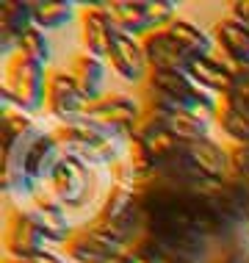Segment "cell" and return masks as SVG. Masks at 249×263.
I'll return each instance as SVG.
<instances>
[{
    "mask_svg": "<svg viewBox=\"0 0 249 263\" xmlns=\"http://www.w3.org/2000/svg\"><path fill=\"white\" fill-rule=\"evenodd\" d=\"M28 213L33 216V222L39 224L42 236L53 244H67L75 236V227L69 224L67 211L64 208H28Z\"/></svg>",
    "mask_w": 249,
    "mask_h": 263,
    "instance_id": "7402d4cb",
    "label": "cell"
},
{
    "mask_svg": "<svg viewBox=\"0 0 249 263\" xmlns=\"http://www.w3.org/2000/svg\"><path fill=\"white\" fill-rule=\"evenodd\" d=\"M64 161V153H61V144L55 139L53 130H42L33 144L28 147V155H25V169H28V177H31L36 186L42 183H50V177L55 175L59 163Z\"/></svg>",
    "mask_w": 249,
    "mask_h": 263,
    "instance_id": "4fadbf2b",
    "label": "cell"
},
{
    "mask_svg": "<svg viewBox=\"0 0 249 263\" xmlns=\"http://www.w3.org/2000/svg\"><path fill=\"white\" fill-rule=\"evenodd\" d=\"M55 139L61 144V153L67 158H78L86 166H113L122 153H127V141L119 139L117 133L105 130L89 119H81L75 125H59L55 127Z\"/></svg>",
    "mask_w": 249,
    "mask_h": 263,
    "instance_id": "7a4b0ae2",
    "label": "cell"
},
{
    "mask_svg": "<svg viewBox=\"0 0 249 263\" xmlns=\"http://www.w3.org/2000/svg\"><path fill=\"white\" fill-rule=\"evenodd\" d=\"M119 33V28L113 25L111 14L105 11L103 3H89L81 11V42L83 53H91L97 59H108V50L113 45V36Z\"/></svg>",
    "mask_w": 249,
    "mask_h": 263,
    "instance_id": "9c48e42d",
    "label": "cell"
},
{
    "mask_svg": "<svg viewBox=\"0 0 249 263\" xmlns=\"http://www.w3.org/2000/svg\"><path fill=\"white\" fill-rule=\"evenodd\" d=\"M67 258H72L75 263H103L111 255H119V250L111 244L103 233H97L91 224H83L75 230V236L64 244Z\"/></svg>",
    "mask_w": 249,
    "mask_h": 263,
    "instance_id": "2e32d148",
    "label": "cell"
},
{
    "mask_svg": "<svg viewBox=\"0 0 249 263\" xmlns=\"http://www.w3.org/2000/svg\"><path fill=\"white\" fill-rule=\"evenodd\" d=\"M213 39H216V50L233 69H249V31L230 14L222 17L213 25Z\"/></svg>",
    "mask_w": 249,
    "mask_h": 263,
    "instance_id": "7c38bea8",
    "label": "cell"
},
{
    "mask_svg": "<svg viewBox=\"0 0 249 263\" xmlns=\"http://www.w3.org/2000/svg\"><path fill=\"white\" fill-rule=\"evenodd\" d=\"M3 263H33V260H14V258H6Z\"/></svg>",
    "mask_w": 249,
    "mask_h": 263,
    "instance_id": "836d02e7",
    "label": "cell"
},
{
    "mask_svg": "<svg viewBox=\"0 0 249 263\" xmlns=\"http://www.w3.org/2000/svg\"><path fill=\"white\" fill-rule=\"evenodd\" d=\"M216 125L222 127V133L233 141V144H249V122L227 100L219 103Z\"/></svg>",
    "mask_w": 249,
    "mask_h": 263,
    "instance_id": "cb8c5ba5",
    "label": "cell"
},
{
    "mask_svg": "<svg viewBox=\"0 0 249 263\" xmlns=\"http://www.w3.org/2000/svg\"><path fill=\"white\" fill-rule=\"evenodd\" d=\"M149 61V69H158V72H188L191 67V55L177 45V39L169 31H152L141 39Z\"/></svg>",
    "mask_w": 249,
    "mask_h": 263,
    "instance_id": "30bf717a",
    "label": "cell"
},
{
    "mask_svg": "<svg viewBox=\"0 0 249 263\" xmlns=\"http://www.w3.org/2000/svg\"><path fill=\"white\" fill-rule=\"evenodd\" d=\"M47 238L42 236L39 224L33 222V216L28 208H11L6 216V230H3V247L14 260H33L39 258L45 250Z\"/></svg>",
    "mask_w": 249,
    "mask_h": 263,
    "instance_id": "8992f818",
    "label": "cell"
},
{
    "mask_svg": "<svg viewBox=\"0 0 249 263\" xmlns=\"http://www.w3.org/2000/svg\"><path fill=\"white\" fill-rule=\"evenodd\" d=\"M105 11L111 14L113 25L127 36L144 39L147 33H152V23H149L147 0H108L103 3Z\"/></svg>",
    "mask_w": 249,
    "mask_h": 263,
    "instance_id": "e0dca14e",
    "label": "cell"
},
{
    "mask_svg": "<svg viewBox=\"0 0 249 263\" xmlns=\"http://www.w3.org/2000/svg\"><path fill=\"white\" fill-rule=\"evenodd\" d=\"M236 78H238V86L241 89H249V69H238Z\"/></svg>",
    "mask_w": 249,
    "mask_h": 263,
    "instance_id": "d6a6232c",
    "label": "cell"
},
{
    "mask_svg": "<svg viewBox=\"0 0 249 263\" xmlns=\"http://www.w3.org/2000/svg\"><path fill=\"white\" fill-rule=\"evenodd\" d=\"M105 69H108V61L97 59V55H91V53L75 55L72 67H69V75H72V81L78 83V89L83 91V97H86L89 103H97L100 97H105L103 95Z\"/></svg>",
    "mask_w": 249,
    "mask_h": 263,
    "instance_id": "ac0fdd59",
    "label": "cell"
},
{
    "mask_svg": "<svg viewBox=\"0 0 249 263\" xmlns=\"http://www.w3.org/2000/svg\"><path fill=\"white\" fill-rule=\"evenodd\" d=\"M103 263H133V260H130V252H119V255H111V258L103 260Z\"/></svg>",
    "mask_w": 249,
    "mask_h": 263,
    "instance_id": "1f68e13d",
    "label": "cell"
},
{
    "mask_svg": "<svg viewBox=\"0 0 249 263\" xmlns=\"http://www.w3.org/2000/svg\"><path fill=\"white\" fill-rule=\"evenodd\" d=\"M108 169H111V186H122V189H130V191H141L147 186V180L139 175V169L127 158H119Z\"/></svg>",
    "mask_w": 249,
    "mask_h": 263,
    "instance_id": "4316f807",
    "label": "cell"
},
{
    "mask_svg": "<svg viewBox=\"0 0 249 263\" xmlns=\"http://www.w3.org/2000/svg\"><path fill=\"white\" fill-rule=\"evenodd\" d=\"M186 153H188V158L194 161V166L202 175H208L210 180L224 183V180H230V177H233L230 147H222L219 141H213L210 136L186 144Z\"/></svg>",
    "mask_w": 249,
    "mask_h": 263,
    "instance_id": "9a60e30c",
    "label": "cell"
},
{
    "mask_svg": "<svg viewBox=\"0 0 249 263\" xmlns=\"http://www.w3.org/2000/svg\"><path fill=\"white\" fill-rule=\"evenodd\" d=\"M94 186H97V180H94L91 166H86V163L78 161V158H67V155L59 163L55 175L50 177V189L55 191L59 202L67 211L86 208L91 202V197H94Z\"/></svg>",
    "mask_w": 249,
    "mask_h": 263,
    "instance_id": "5b68a950",
    "label": "cell"
},
{
    "mask_svg": "<svg viewBox=\"0 0 249 263\" xmlns=\"http://www.w3.org/2000/svg\"><path fill=\"white\" fill-rule=\"evenodd\" d=\"M144 236L158 241L163 250L191 263H208V241L194 230L186 211V189L149 180L139 194Z\"/></svg>",
    "mask_w": 249,
    "mask_h": 263,
    "instance_id": "6da1fadb",
    "label": "cell"
},
{
    "mask_svg": "<svg viewBox=\"0 0 249 263\" xmlns=\"http://www.w3.org/2000/svg\"><path fill=\"white\" fill-rule=\"evenodd\" d=\"M230 17L238 20V23L249 31V0H236V3H230Z\"/></svg>",
    "mask_w": 249,
    "mask_h": 263,
    "instance_id": "f546056e",
    "label": "cell"
},
{
    "mask_svg": "<svg viewBox=\"0 0 249 263\" xmlns=\"http://www.w3.org/2000/svg\"><path fill=\"white\" fill-rule=\"evenodd\" d=\"M222 100H227V103H230L233 108H236L241 117L249 122V89L236 86V91H233V95H227V97H222Z\"/></svg>",
    "mask_w": 249,
    "mask_h": 263,
    "instance_id": "f1b7e54d",
    "label": "cell"
},
{
    "mask_svg": "<svg viewBox=\"0 0 249 263\" xmlns=\"http://www.w3.org/2000/svg\"><path fill=\"white\" fill-rule=\"evenodd\" d=\"M139 194L141 191H130L122 186H111L103 197V205L97 211V219L103 222H130V219L141 216L139 208Z\"/></svg>",
    "mask_w": 249,
    "mask_h": 263,
    "instance_id": "d6986e66",
    "label": "cell"
},
{
    "mask_svg": "<svg viewBox=\"0 0 249 263\" xmlns=\"http://www.w3.org/2000/svg\"><path fill=\"white\" fill-rule=\"evenodd\" d=\"M0 127H3V139H20L36 130V122H33V114L6 105V108H0Z\"/></svg>",
    "mask_w": 249,
    "mask_h": 263,
    "instance_id": "484cf974",
    "label": "cell"
},
{
    "mask_svg": "<svg viewBox=\"0 0 249 263\" xmlns=\"http://www.w3.org/2000/svg\"><path fill=\"white\" fill-rule=\"evenodd\" d=\"M47 83L50 72L36 61L14 55L6 64V78L0 83V108L14 105L28 114H39L47 108Z\"/></svg>",
    "mask_w": 249,
    "mask_h": 263,
    "instance_id": "3957f363",
    "label": "cell"
},
{
    "mask_svg": "<svg viewBox=\"0 0 249 263\" xmlns=\"http://www.w3.org/2000/svg\"><path fill=\"white\" fill-rule=\"evenodd\" d=\"M31 9L39 31H59L78 17V6L69 0H31Z\"/></svg>",
    "mask_w": 249,
    "mask_h": 263,
    "instance_id": "44dd1931",
    "label": "cell"
},
{
    "mask_svg": "<svg viewBox=\"0 0 249 263\" xmlns=\"http://www.w3.org/2000/svg\"><path fill=\"white\" fill-rule=\"evenodd\" d=\"M141 114H144V103H141L139 97L111 91V95L100 97L97 103H91L83 119H89V122L117 133L119 139L130 141L133 133H136V125H139Z\"/></svg>",
    "mask_w": 249,
    "mask_h": 263,
    "instance_id": "277c9868",
    "label": "cell"
},
{
    "mask_svg": "<svg viewBox=\"0 0 249 263\" xmlns=\"http://www.w3.org/2000/svg\"><path fill=\"white\" fill-rule=\"evenodd\" d=\"M105 61H108L113 75H119L125 83H136V86H144L149 72H152L141 39L127 36V33H122V31L113 36V45H111L108 59Z\"/></svg>",
    "mask_w": 249,
    "mask_h": 263,
    "instance_id": "ba28073f",
    "label": "cell"
},
{
    "mask_svg": "<svg viewBox=\"0 0 249 263\" xmlns=\"http://www.w3.org/2000/svg\"><path fill=\"white\" fill-rule=\"evenodd\" d=\"M33 263H67V260L59 258L55 252H42L39 258H33Z\"/></svg>",
    "mask_w": 249,
    "mask_h": 263,
    "instance_id": "4dcf8cb0",
    "label": "cell"
},
{
    "mask_svg": "<svg viewBox=\"0 0 249 263\" xmlns=\"http://www.w3.org/2000/svg\"><path fill=\"white\" fill-rule=\"evenodd\" d=\"M31 28H36L31 0H3L0 3V53L6 59H14L23 33Z\"/></svg>",
    "mask_w": 249,
    "mask_h": 263,
    "instance_id": "8fae6325",
    "label": "cell"
},
{
    "mask_svg": "<svg viewBox=\"0 0 249 263\" xmlns=\"http://www.w3.org/2000/svg\"><path fill=\"white\" fill-rule=\"evenodd\" d=\"M17 55H23L28 61H36L42 67H47L53 53H50V42H47V33L39 31V28H31V31L23 33L20 39V47H17Z\"/></svg>",
    "mask_w": 249,
    "mask_h": 263,
    "instance_id": "d4e9b609",
    "label": "cell"
},
{
    "mask_svg": "<svg viewBox=\"0 0 249 263\" xmlns=\"http://www.w3.org/2000/svg\"><path fill=\"white\" fill-rule=\"evenodd\" d=\"M230 158H233V177L249 180V144H233Z\"/></svg>",
    "mask_w": 249,
    "mask_h": 263,
    "instance_id": "83f0119b",
    "label": "cell"
},
{
    "mask_svg": "<svg viewBox=\"0 0 249 263\" xmlns=\"http://www.w3.org/2000/svg\"><path fill=\"white\" fill-rule=\"evenodd\" d=\"M89 100L83 97V91L78 89V83L72 81V75L64 69H53L47 83V114L53 119H59V125H75L86 117Z\"/></svg>",
    "mask_w": 249,
    "mask_h": 263,
    "instance_id": "52a82bcc",
    "label": "cell"
},
{
    "mask_svg": "<svg viewBox=\"0 0 249 263\" xmlns=\"http://www.w3.org/2000/svg\"><path fill=\"white\" fill-rule=\"evenodd\" d=\"M188 75L202 86L205 91L216 95L219 100L227 95H233L238 86V78H236V69L230 67L224 59H216V55H205V59H194L188 67Z\"/></svg>",
    "mask_w": 249,
    "mask_h": 263,
    "instance_id": "5bb4252c",
    "label": "cell"
},
{
    "mask_svg": "<svg viewBox=\"0 0 249 263\" xmlns=\"http://www.w3.org/2000/svg\"><path fill=\"white\" fill-rule=\"evenodd\" d=\"M166 114V130L172 133L175 139H180L183 144H191V141L208 139L210 122L191 111H163Z\"/></svg>",
    "mask_w": 249,
    "mask_h": 263,
    "instance_id": "603a6c76",
    "label": "cell"
},
{
    "mask_svg": "<svg viewBox=\"0 0 249 263\" xmlns=\"http://www.w3.org/2000/svg\"><path fill=\"white\" fill-rule=\"evenodd\" d=\"M166 31L177 39V45H180L191 59H205V55H213V50H216V39H213V33L202 31V28H199L197 23H191V20L177 17Z\"/></svg>",
    "mask_w": 249,
    "mask_h": 263,
    "instance_id": "ffe728a7",
    "label": "cell"
}]
</instances>
